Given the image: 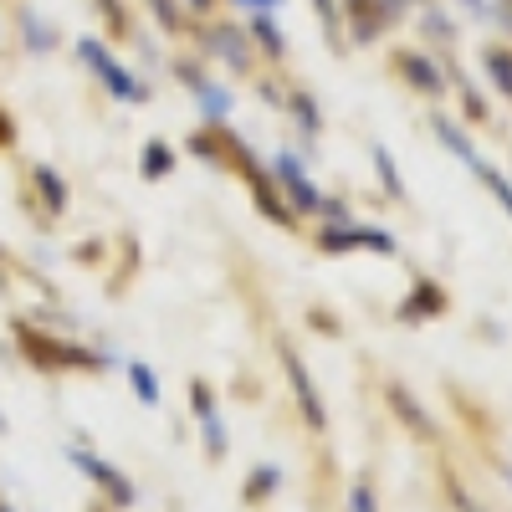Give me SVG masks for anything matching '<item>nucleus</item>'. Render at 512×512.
<instances>
[{"label":"nucleus","instance_id":"nucleus-1","mask_svg":"<svg viewBox=\"0 0 512 512\" xmlns=\"http://www.w3.org/2000/svg\"><path fill=\"white\" fill-rule=\"evenodd\" d=\"M16 344H21V354H26L36 369H108V359H103V354H88V349L57 344V338L36 333L31 323H16Z\"/></svg>","mask_w":512,"mask_h":512},{"label":"nucleus","instance_id":"nucleus-2","mask_svg":"<svg viewBox=\"0 0 512 512\" xmlns=\"http://www.w3.org/2000/svg\"><path fill=\"white\" fill-rule=\"evenodd\" d=\"M77 52H82V62H88V67L103 77V88H108L113 98H134V103H144V98H149V88H144V82H134V77H128V72L118 67V57L103 47L98 36H82V41H77Z\"/></svg>","mask_w":512,"mask_h":512},{"label":"nucleus","instance_id":"nucleus-3","mask_svg":"<svg viewBox=\"0 0 512 512\" xmlns=\"http://www.w3.org/2000/svg\"><path fill=\"white\" fill-rule=\"evenodd\" d=\"M282 369H287V379H292V395H297V410H303V420L313 425V431H323V425H328V410H323V400H318V384H313L303 354H297V349H282Z\"/></svg>","mask_w":512,"mask_h":512},{"label":"nucleus","instance_id":"nucleus-4","mask_svg":"<svg viewBox=\"0 0 512 512\" xmlns=\"http://www.w3.org/2000/svg\"><path fill=\"white\" fill-rule=\"evenodd\" d=\"M72 466L82 477H88L93 487H103L108 497H113V507H134V482H128L118 466H108L103 456H93V451H72Z\"/></svg>","mask_w":512,"mask_h":512},{"label":"nucleus","instance_id":"nucleus-5","mask_svg":"<svg viewBox=\"0 0 512 512\" xmlns=\"http://www.w3.org/2000/svg\"><path fill=\"white\" fill-rule=\"evenodd\" d=\"M272 169H277V185H282V195L292 200V210H318V200H323V195H318V185L303 175V164H297L292 154H277V164H272Z\"/></svg>","mask_w":512,"mask_h":512},{"label":"nucleus","instance_id":"nucleus-6","mask_svg":"<svg viewBox=\"0 0 512 512\" xmlns=\"http://www.w3.org/2000/svg\"><path fill=\"white\" fill-rule=\"evenodd\" d=\"M205 47L216 52V57H226L236 72L251 67V57H246V47H241V26H210V31H205Z\"/></svg>","mask_w":512,"mask_h":512},{"label":"nucleus","instance_id":"nucleus-7","mask_svg":"<svg viewBox=\"0 0 512 512\" xmlns=\"http://www.w3.org/2000/svg\"><path fill=\"white\" fill-rule=\"evenodd\" d=\"M36 195H41V205H47V216H62V210H67V185H62L57 169H47V164H36Z\"/></svg>","mask_w":512,"mask_h":512},{"label":"nucleus","instance_id":"nucleus-8","mask_svg":"<svg viewBox=\"0 0 512 512\" xmlns=\"http://www.w3.org/2000/svg\"><path fill=\"white\" fill-rule=\"evenodd\" d=\"M169 169H175V149H169L164 139H149V144H144V164H139V175H144V180H164Z\"/></svg>","mask_w":512,"mask_h":512},{"label":"nucleus","instance_id":"nucleus-9","mask_svg":"<svg viewBox=\"0 0 512 512\" xmlns=\"http://www.w3.org/2000/svg\"><path fill=\"white\" fill-rule=\"evenodd\" d=\"M128 384H134V395L144 400V405H159V374L149 369V364H128Z\"/></svg>","mask_w":512,"mask_h":512},{"label":"nucleus","instance_id":"nucleus-10","mask_svg":"<svg viewBox=\"0 0 512 512\" xmlns=\"http://www.w3.org/2000/svg\"><path fill=\"white\" fill-rule=\"evenodd\" d=\"M277 487H282V472H277V466H256L251 482H246V502H267Z\"/></svg>","mask_w":512,"mask_h":512},{"label":"nucleus","instance_id":"nucleus-11","mask_svg":"<svg viewBox=\"0 0 512 512\" xmlns=\"http://www.w3.org/2000/svg\"><path fill=\"white\" fill-rule=\"evenodd\" d=\"M200 436H205V456H210V461H226L231 441H226V425H221L216 415H205V420H200Z\"/></svg>","mask_w":512,"mask_h":512},{"label":"nucleus","instance_id":"nucleus-12","mask_svg":"<svg viewBox=\"0 0 512 512\" xmlns=\"http://www.w3.org/2000/svg\"><path fill=\"white\" fill-rule=\"evenodd\" d=\"M246 31H251L256 41H262V52H267V57H282V31H277V21H272L267 11H262V16H251V26H246Z\"/></svg>","mask_w":512,"mask_h":512},{"label":"nucleus","instance_id":"nucleus-13","mask_svg":"<svg viewBox=\"0 0 512 512\" xmlns=\"http://www.w3.org/2000/svg\"><path fill=\"white\" fill-rule=\"evenodd\" d=\"M195 93H200V113H205L210 123H221V118L231 113V93H226V88H210V82H200Z\"/></svg>","mask_w":512,"mask_h":512},{"label":"nucleus","instance_id":"nucleus-14","mask_svg":"<svg viewBox=\"0 0 512 512\" xmlns=\"http://www.w3.org/2000/svg\"><path fill=\"white\" fill-rule=\"evenodd\" d=\"M390 405H395V410L405 415V425H415V431H420L425 441H431V436H436V431H431V420H425V415H420V405H410V395H405V390H390Z\"/></svg>","mask_w":512,"mask_h":512},{"label":"nucleus","instance_id":"nucleus-15","mask_svg":"<svg viewBox=\"0 0 512 512\" xmlns=\"http://www.w3.org/2000/svg\"><path fill=\"white\" fill-rule=\"evenodd\" d=\"M287 108H292V118L303 123L308 134H318V128H323V118H318V103H313L308 93H292V98H287Z\"/></svg>","mask_w":512,"mask_h":512},{"label":"nucleus","instance_id":"nucleus-16","mask_svg":"<svg viewBox=\"0 0 512 512\" xmlns=\"http://www.w3.org/2000/svg\"><path fill=\"white\" fill-rule=\"evenodd\" d=\"M400 67H405V77L415 82V88H425V93H436V88H441V77L431 72V62H425V57H405Z\"/></svg>","mask_w":512,"mask_h":512},{"label":"nucleus","instance_id":"nucleus-17","mask_svg":"<svg viewBox=\"0 0 512 512\" xmlns=\"http://www.w3.org/2000/svg\"><path fill=\"white\" fill-rule=\"evenodd\" d=\"M318 246L333 251V256H338V251H359V236H354V226H328V231L318 236Z\"/></svg>","mask_w":512,"mask_h":512},{"label":"nucleus","instance_id":"nucleus-18","mask_svg":"<svg viewBox=\"0 0 512 512\" xmlns=\"http://www.w3.org/2000/svg\"><path fill=\"white\" fill-rule=\"evenodd\" d=\"M374 169H379V180H384V190H390V195H405V185H400V169H395L390 149H379V144H374Z\"/></svg>","mask_w":512,"mask_h":512},{"label":"nucleus","instance_id":"nucleus-19","mask_svg":"<svg viewBox=\"0 0 512 512\" xmlns=\"http://www.w3.org/2000/svg\"><path fill=\"white\" fill-rule=\"evenodd\" d=\"M354 236H359V246H364V251H379V256H390V251H395V236H390V231H374V226H354Z\"/></svg>","mask_w":512,"mask_h":512},{"label":"nucleus","instance_id":"nucleus-20","mask_svg":"<svg viewBox=\"0 0 512 512\" xmlns=\"http://www.w3.org/2000/svg\"><path fill=\"white\" fill-rule=\"evenodd\" d=\"M190 410H195L200 420H205V415H216V390H210L205 379H195V384H190Z\"/></svg>","mask_w":512,"mask_h":512},{"label":"nucleus","instance_id":"nucleus-21","mask_svg":"<svg viewBox=\"0 0 512 512\" xmlns=\"http://www.w3.org/2000/svg\"><path fill=\"white\" fill-rule=\"evenodd\" d=\"M415 308H431V313H436V308H441V292L420 282V297H410V303H405V318H415Z\"/></svg>","mask_w":512,"mask_h":512},{"label":"nucleus","instance_id":"nucleus-22","mask_svg":"<svg viewBox=\"0 0 512 512\" xmlns=\"http://www.w3.org/2000/svg\"><path fill=\"white\" fill-rule=\"evenodd\" d=\"M487 67H492V82L502 93H512V57H487Z\"/></svg>","mask_w":512,"mask_h":512},{"label":"nucleus","instance_id":"nucleus-23","mask_svg":"<svg viewBox=\"0 0 512 512\" xmlns=\"http://www.w3.org/2000/svg\"><path fill=\"white\" fill-rule=\"evenodd\" d=\"M349 507H354V512H374V492H369V487L359 482V487L349 492Z\"/></svg>","mask_w":512,"mask_h":512},{"label":"nucleus","instance_id":"nucleus-24","mask_svg":"<svg viewBox=\"0 0 512 512\" xmlns=\"http://www.w3.org/2000/svg\"><path fill=\"white\" fill-rule=\"evenodd\" d=\"M313 6L323 11V21H333V0H313Z\"/></svg>","mask_w":512,"mask_h":512},{"label":"nucleus","instance_id":"nucleus-25","mask_svg":"<svg viewBox=\"0 0 512 512\" xmlns=\"http://www.w3.org/2000/svg\"><path fill=\"white\" fill-rule=\"evenodd\" d=\"M251 6H262V11H272V6H277V0H251Z\"/></svg>","mask_w":512,"mask_h":512},{"label":"nucleus","instance_id":"nucleus-26","mask_svg":"<svg viewBox=\"0 0 512 512\" xmlns=\"http://www.w3.org/2000/svg\"><path fill=\"white\" fill-rule=\"evenodd\" d=\"M190 6H195V11H210V0H190Z\"/></svg>","mask_w":512,"mask_h":512},{"label":"nucleus","instance_id":"nucleus-27","mask_svg":"<svg viewBox=\"0 0 512 512\" xmlns=\"http://www.w3.org/2000/svg\"><path fill=\"white\" fill-rule=\"evenodd\" d=\"M0 512H11V507H6V502H0Z\"/></svg>","mask_w":512,"mask_h":512}]
</instances>
